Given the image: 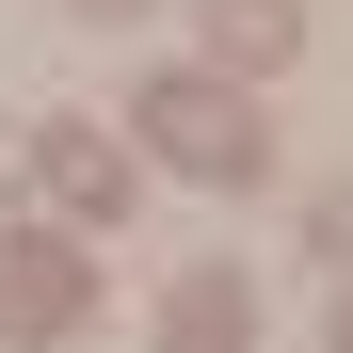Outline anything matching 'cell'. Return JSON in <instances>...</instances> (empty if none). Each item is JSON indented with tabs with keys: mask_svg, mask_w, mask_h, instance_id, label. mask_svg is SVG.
I'll use <instances>...</instances> for the list:
<instances>
[{
	"mask_svg": "<svg viewBox=\"0 0 353 353\" xmlns=\"http://www.w3.org/2000/svg\"><path fill=\"white\" fill-rule=\"evenodd\" d=\"M129 129H145V161L209 176V193H257V176H273V129H257V81H225V65H161V81L129 97Z\"/></svg>",
	"mask_w": 353,
	"mask_h": 353,
	"instance_id": "cell-1",
	"label": "cell"
},
{
	"mask_svg": "<svg viewBox=\"0 0 353 353\" xmlns=\"http://www.w3.org/2000/svg\"><path fill=\"white\" fill-rule=\"evenodd\" d=\"M81 321H97V273H81V241H48V225H32V241L0 257V337H32V353H65Z\"/></svg>",
	"mask_w": 353,
	"mask_h": 353,
	"instance_id": "cell-2",
	"label": "cell"
},
{
	"mask_svg": "<svg viewBox=\"0 0 353 353\" xmlns=\"http://www.w3.org/2000/svg\"><path fill=\"white\" fill-rule=\"evenodd\" d=\"M17 176H32L65 225H112V209H129V145H112V129H81V112H48V129L17 145Z\"/></svg>",
	"mask_w": 353,
	"mask_h": 353,
	"instance_id": "cell-3",
	"label": "cell"
},
{
	"mask_svg": "<svg viewBox=\"0 0 353 353\" xmlns=\"http://www.w3.org/2000/svg\"><path fill=\"white\" fill-rule=\"evenodd\" d=\"M289 48H305V0H209V65L225 81H273Z\"/></svg>",
	"mask_w": 353,
	"mask_h": 353,
	"instance_id": "cell-4",
	"label": "cell"
},
{
	"mask_svg": "<svg viewBox=\"0 0 353 353\" xmlns=\"http://www.w3.org/2000/svg\"><path fill=\"white\" fill-rule=\"evenodd\" d=\"M241 337H257V289H241V273H176L161 353H241Z\"/></svg>",
	"mask_w": 353,
	"mask_h": 353,
	"instance_id": "cell-5",
	"label": "cell"
},
{
	"mask_svg": "<svg viewBox=\"0 0 353 353\" xmlns=\"http://www.w3.org/2000/svg\"><path fill=\"white\" fill-rule=\"evenodd\" d=\"M321 257H353V193H321Z\"/></svg>",
	"mask_w": 353,
	"mask_h": 353,
	"instance_id": "cell-6",
	"label": "cell"
},
{
	"mask_svg": "<svg viewBox=\"0 0 353 353\" xmlns=\"http://www.w3.org/2000/svg\"><path fill=\"white\" fill-rule=\"evenodd\" d=\"M81 17H129V0H81Z\"/></svg>",
	"mask_w": 353,
	"mask_h": 353,
	"instance_id": "cell-7",
	"label": "cell"
}]
</instances>
